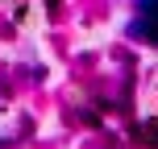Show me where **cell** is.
<instances>
[{"instance_id": "1", "label": "cell", "mask_w": 158, "mask_h": 149, "mask_svg": "<svg viewBox=\"0 0 158 149\" xmlns=\"http://www.w3.org/2000/svg\"><path fill=\"white\" fill-rule=\"evenodd\" d=\"M146 29V37L158 41V0H142V25H137V33Z\"/></svg>"}]
</instances>
